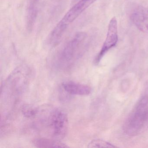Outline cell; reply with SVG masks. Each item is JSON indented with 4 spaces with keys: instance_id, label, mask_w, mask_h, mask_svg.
Segmentation results:
<instances>
[{
    "instance_id": "1",
    "label": "cell",
    "mask_w": 148,
    "mask_h": 148,
    "mask_svg": "<svg viewBox=\"0 0 148 148\" xmlns=\"http://www.w3.org/2000/svg\"><path fill=\"white\" fill-rule=\"evenodd\" d=\"M148 120V97L141 99L125 120L123 130L127 135L134 136L139 134Z\"/></svg>"
},
{
    "instance_id": "2",
    "label": "cell",
    "mask_w": 148,
    "mask_h": 148,
    "mask_svg": "<svg viewBox=\"0 0 148 148\" xmlns=\"http://www.w3.org/2000/svg\"><path fill=\"white\" fill-rule=\"evenodd\" d=\"M87 34L86 33H77L61 52L59 57V65L62 67L69 66L79 58L82 54Z\"/></svg>"
},
{
    "instance_id": "3",
    "label": "cell",
    "mask_w": 148,
    "mask_h": 148,
    "mask_svg": "<svg viewBox=\"0 0 148 148\" xmlns=\"http://www.w3.org/2000/svg\"><path fill=\"white\" fill-rule=\"evenodd\" d=\"M49 120L53 137L58 140L65 137L69 129V121L66 113L62 110L56 109L51 113Z\"/></svg>"
},
{
    "instance_id": "4",
    "label": "cell",
    "mask_w": 148,
    "mask_h": 148,
    "mask_svg": "<svg viewBox=\"0 0 148 148\" xmlns=\"http://www.w3.org/2000/svg\"><path fill=\"white\" fill-rule=\"evenodd\" d=\"M97 1L79 0L67 12L56 26L62 31L66 32L69 26Z\"/></svg>"
},
{
    "instance_id": "5",
    "label": "cell",
    "mask_w": 148,
    "mask_h": 148,
    "mask_svg": "<svg viewBox=\"0 0 148 148\" xmlns=\"http://www.w3.org/2000/svg\"><path fill=\"white\" fill-rule=\"evenodd\" d=\"M118 40L117 21L116 18L113 17L109 23L105 40L100 51L94 60V62L95 64H98L108 51L116 46Z\"/></svg>"
},
{
    "instance_id": "6",
    "label": "cell",
    "mask_w": 148,
    "mask_h": 148,
    "mask_svg": "<svg viewBox=\"0 0 148 148\" xmlns=\"http://www.w3.org/2000/svg\"><path fill=\"white\" fill-rule=\"evenodd\" d=\"M131 20L138 29L148 34V9L139 7L131 14Z\"/></svg>"
},
{
    "instance_id": "7",
    "label": "cell",
    "mask_w": 148,
    "mask_h": 148,
    "mask_svg": "<svg viewBox=\"0 0 148 148\" xmlns=\"http://www.w3.org/2000/svg\"><path fill=\"white\" fill-rule=\"evenodd\" d=\"M62 87L66 92L71 95L87 96L91 92V88L89 86L73 81L64 82Z\"/></svg>"
},
{
    "instance_id": "8",
    "label": "cell",
    "mask_w": 148,
    "mask_h": 148,
    "mask_svg": "<svg viewBox=\"0 0 148 148\" xmlns=\"http://www.w3.org/2000/svg\"><path fill=\"white\" fill-rule=\"evenodd\" d=\"M39 1L40 0H28L26 17L27 28L28 32L32 31L37 19Z\"/></svg>"
},
{
    "instance_id": "9",
    "label": "cell",
    "mask_w": 148,
    "mask_h": 148,
    "mask_svg": "<svg viewBox=\"0 0 148 148\" xmlns=\"http://www.w3.org/2000/svg\"><path fill=\"white\" fill-rule=\"evenodd\" d=\"M33 144L38 148H68L66 144L58 140L45 138H36L33 141Z\"/></svg>"
},
{
    "instance_id": "10",
    "label": "cell",
    "mask_w": 148,
    "mask_h": 148,
    "mask_svg": "<svg viewBox=\"0 0 148 148\" xmlns=\"http://www.w3.org/2000/svg\"><path fill=\"white\" fill-rule=\"evenodd\" d=\"M88 148H116L117 146L104 140L96 139L92 140L88 145Z\"/></svg>"
},
{
    "instance_id": "11",
    "label": "cell",
    "mask_w": 148,
    "mask_h": 148,
    "mask_svg": "<svg viewBox=\"0 0 148 148\" xmlns=\"http://www.w3.org/2000/svg\"><path fill=\"white\" fill-rule=\"evenodd\" d=\"M23 115L27 118H32L38 112L36 108L29 105H25L22 109Z\"/></svg>"
}]
</instances>
